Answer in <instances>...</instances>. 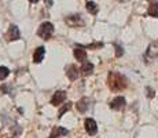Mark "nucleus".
Listing matches in <instances>:
<instances>
[{"label": "nucleus", "instance_id": "obj_6", "mask_svg": "<svg viewBox=\"0 0 158 138\" xmlns=\"http://www.w3.org/2000/svg\"><path fill=\"white\" fill-rule=\"evenodd\" d=\"M84 127H85L87 133L89 134V136H95L96 131H98V124H96V122L94 120V119H85Z\"/></svg>", "mask_w": 158, "mask_h": 138}, {"label": "nucleus", "instance_id": "obj_19", "mask_svg": "<svg viewBox=\"0 0 158 138\" xmlns=\"http://www.w3.org/2000/svg\"><path fill=\"white\" fill-rule=\"evenodd\" d=\"M114 47H115V57H121V55L124 54L123 47H121V46H118V44H114Z\"/></svg>", "mask_w": 158, "mask_h": 138}, {"label": "nucleus", "instance_id": "obj_11", "mask_svg": "<svg viewBox=\"0 0 158 138\" xmlns=\"http://www.w3.org/2000/svg\"><path fill=\"white\" fill-rule=\"evenodd\" d=\"M69 131L66 130V128H63V127H60V126H55V127L52 128V131H51V134H50V138H59V137H63V136H66Z\"/></svg>", "mask_w": 158, "mask_h": 138}, {"label": "nucleus", "instance_id": "obj_1", "mask_svg": "<svg viewBox=\"0 0 158 138\" xmlns=\"http://www.w3.org/2000/svg\"><path fill=\"white\" fill-rule=\"evenodd\" d=\"M107 83H109L110 90H113V91H121L128 86L127 78L124 75H121V73H118V72H110L109 73Z\"/></svg>", "mask_w": 158, "mask_h": 138}, {"label": "nucleus", "instance_id": "obj_13", "mask_svg": "<svg viewBox=\"0 0 158 138\" xmlns=\"http://www.w3.org/2000/svg\"><path fill=\"white\" fill-rule=\"evenodd\" d=\"M76 108L78 109V112L85 113L87 110H88V108H89V100H88V98H81V100L77 102Z\"/></svg>", "mask_w": 158, "mask_h": 138}, {"label": "nucleus", "instance_id": "obj_16", "mask_svg": "<svg viewBox=\"0 0 158 138\" xmlns=\"http://www.w3.org/2000/svg\"><path fill=\"white\" fill-rule=\"evenodd\" d=\"M85 7H87L88 13H91L92 15H96V14H98V11H99V8H98V6H96V3H94V2H88Z\"/></svg>", "mask_w": 158, "mask_h": 138}, {"label": "nucleus", "instance_id": "obj_14", "mask_svg": "<svg viewBox=\"0 0 158 138\" xmlns=\"http://www.w3.org/2000/svg\"><path fill=\"white\" fill-rule=\"evenodd\" d=\"M73 54H74L76 60L80 61V62H85L87 61V53H85V50H83V48H74V50H73Z\"/></svg>", "mask_w": 158, "mask_h": 138}, {"label": "nucleus", "instance_id": "obj_21", "mask_svg": "<svg viewBox=\"0 0 158 138\" xmlns=\"http://www.w3.org/2000/svg\"><path fill=\"white\" fill-rule=\"evenodd\" d=\"M45 3L48 4V7H51V6H52V0H45Z\"/></svg>", "mask_w": 158, "mask_h": 138}, {"label": "nucleus", "instance_id": "obj_22", "mask_svg": "<svg viewBox=\"0 0 158 138\" xmlns=\"http://www.w3.org/2000/svg\"><path fill=\"white\" fill-rule=\"evenodd\" d=\"M30 3H39V0H29Z\"/></svg>", "mask_w": 158, "mask_h": 138}, {"label": "nucleus", "instance_id": "obj_12", "mask_svg": "<svg viewBox=\"0 0 158 138\" xmlns=\"http://www.w3.org/2000/svg\"><path fill=\"white\" fill-rule=\"evenodd\" d=\"M94 68H95V66H94V64L85 61V62H83V66H81L80 72H81V75H83V76H89V75H92Z\"/></svg>", "mask_w": 158, "mask_h": 138}, {"label": "nucleus", "instance_id": "obj_23", "mask_svg": "<svg viewBox=\"0 0 158 138\" xmlns=\"http://www.w3.org/2000/svg\"><path fill=\"white\" fill-rule=\"evenodd\" d=\"M150 3H156V2H158V0H148Z\"/></svg>", "mask_w": 158, "mask_h": 138}, {"label": "nucleus", "instance_id": "obj_17", "mask_svg": "<svg viewBox=\"0 0 158 138\" xmlns=\"http://www.w3.org/2000/svg\"><path fill=\"white\" fill-rule=\"evenodd\" d=\"M8 75H10V69L6 66H0V80H4Z\"/></svg>", "mask_w": 158, "mask_h": 138}, {"label": "nucleus", "instance_id": "obj_18", "mask_svg": "<svg viewBox=\"0 0 158 138\" xmlns=\"http://www.w3.org/2000/svg\"><path fill=\"white\" fill-rule=\"evenodd\" d=\"M72 108V104H65V106H63V108H60V110H59V113H58V118H62V116L63 115H65V113L66 112H68V110L69 109H70Z\"/></svg>", "mask_w": 158, "mask_h": 138}, {"label": "nucleus", "instance_id": "obj_5", "mask_svg": "<svg viewBox=\"0 0 158 138\" xmlns=\"http://www.w3.org/2000/svg\"><path fill=\"white\" fill-rule=\"evenodd\" d=\"M80 73H81L80 69H78L76 65H69L68 68H66V76H68L69 80H72V82L77 80L78 76H80Z\"/></svg>", "mask_w": 158, "mask_h": 138}, {"label": "nucleus", "instance_id": "obj_7", "mask_svg": "<svg viewBox=\"0 0 158 138\" xmlns=\"http://www.w3.org/2000/svg\"><path fill=\"white\" fill-rule=\"evenodd\" d=\"M157 57H158V42H153L147 47L146 58H147V60H154V58H157Z\"/></svg>", "mask_w": 158, "mask_h": 138}, {"label": "nucleus", "instance_id": "obj_8", "mask_svg": "<svg viewBox=\"0 0 158 138\" xmlns=\"http://www.w3.org/2000/svg\"><path fill=\"white\" fill-rule=\"evenodd\" d=\"M21 39V32H19V28L17 25H11L8 28V40L14 42V40H19Z\"/></svg>", "mask_w": 158, "mask_h": 138}, {"label": "nucleus", "instance_id": "obj_2", "mask_svg": "<svg viewBox=\"0 0 158 138\" xmlns=\"http://www.w3.org/2000/svg\"><path fill=\"white\" fill-rule=\"evenodd\" d=\"M54 33V25L51 22H43L37 29V36L44 40H48V39L52 36Z\"/></svg>", "mask_w": 158, "mask_h": 138}, {"label": "nucleus", "instance_id": "obj_24", "mask_svg": "<svg viewBox=\"0 0 158 138\" xmlns=\"http://www.w3.org/2000/svg\"><path fill=\"white\" fill-rule=\"evenodd\" d=\"M118 2H127V0H118Z\"/></svg>", "mask_w": 158, "mask_h": 138}, {"label": "nucleus", "instance_id": "obj_4", "mask_svg": "<svg viewBox=\"0 0 158 138\" xmlns=\"http://www.w3.org/2000/svg\"><path fill=\"white\" fill-rule=\"evenodd\" d=\"M125 105H127V101L124 97H115L110 102V108L113 110H123L125 108Z\"/></svg>", "mask_w": 158, "mask_h": 138}, {"label": "nucleus", "instance_id": "obj_15", "mask_svg": "<svg viewBox=\"0 0 158 138\" xmlns=\"http://www.w3.org/2000/svg\"><path fill=\"white\" fill-rule=\"evenodd\" d=\"M147 14L151 15V17H154V18H158V2L150 3V6H148V10H147Z\"/></svg>", "mask_w": 158, "mask_h": 138}, {"label": "nucleus", "instance_id": "obj_10", "mask_svg": "<svg viewBox=\"0 0 158 138\" xmlns=\"http://www.w3.org/2000/svg\"><path fill=\"white\" fill-rule=\"evenodd\" d=\"M44 57H45V48L44 47H37L35 50V54H33V62L40 64L41 61L44 60Z\"/></svg>", "mask_w": 158, "mask_h": 138}, {"label": "nucleus", "instance_id": "obj_9", "mask_svg": "<svg viewBox=\"0 0 158 138\" xmlns=\"http://www.w3.org/2000/svg\"><path fill=\"white\" fill-rule=\"evenodd\" d=\"M65 100H66V93L65 91H56V93L52 96V98H51V104L58 106V105H60Z\"/></svg>", "mask_w": 158, "mask_h": 138}, {"label": "nucleus", "instance_id": "obj_3", "mask_svg": "<svg viewBox=\"0 0 158 138\" xmlns=\"http://www.w3.org/2000/svg\"><path fill=\"white\" fill-rule=\"evenodd\" d=\"M66 24H68L69 26L72 28H77V26H83L84 25V21L83 18H81V15L76 14V15H69V17H66Z\"/></svg>", "mask_w": 158, "mask_h": 138}, {"label": "nucleus", "instance_id": "obj_20", "mask_svg": "<svg viewBox=\"0 0 158 138\" xmlns=\"http://www.w3.org/2000/svg\"><path fill=\"white\" fill-rule=\"evenodd\" d=\"M146 91H147V98H153L154 96H156V91H154L153 88H150V87L146 88Z\"/></svg>", "mask_w": 158, "mask_h": 138}]
</instances>
